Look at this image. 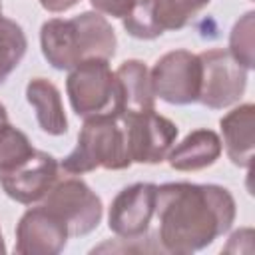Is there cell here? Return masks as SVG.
I'll use <instances>...</instances> for the list:
<instances>
[{
    "label": "cell",
    "instance_id": "1",
    "mask_svg": "<svg viewBox=\"0 0 255 255\" xmlns=\"http://www.w3.org/2000/svg\"><path fill=\"white\" fill-rule=\"evenodd\" d=\"M235 215V199L223 185L161 183L155 193L157 247L175 255L201 251L231 229Z\"/></svg>",
    "mask_w": 255,
    "mask_h": 255
},
{
    "label": "cell",
    "instance_id": "2",
    "mask_svg": "<svg viewBox=\"0 0 255 255\" xmlns=\"http://www.w3.org/2000/svg\"><path fill=\"white\" fill-rule=\"evenodd\" d=\"M40 48L56 70H72L86 60H110L118 38L100 12H82L74 18H52L40 28Z\"/></svg>",
    "mask_w": 255,
    "mask_h": 255
},
{
    "label": "cell",
    "instance_id": "3",
    "mask_svg": "<svg viewBox=\"0 0 255 255\" xmlns=\"http://www.w3.org/2000/svg\"><path fill=\"white\" fill-rule=\"evenodd\" d=\"M131 163L124 118L106 114L84 120L76 147L60 161V167L70 175H82L100 167L120 171Z\"/></svg>",
    "mask_w": 255,
    "mask_h": 255
},
{
    "label": "cell",
    "instance_id": "4",
    "mask_svg": "<svg viewBox=\"0 0 255 255\" xmlns=\"http://www.w3.org/2000/svg\"><path fill=\"white\" fill-rule=\"evenodd\" d=\"M70 106L80 118H94L118 112V82L110 60H86L70 70L66 78Z\"/></svg>",
    "mask_w": 255,
    "mask_h": 255
},
{
    "label": "cell",
    "instance_id": "5",
    "mask_svg": "<svg viewBox=\"0 0 255 255\" xmlns=\"http://www.w3.org/2000/svg\"><path fill=\"white\" fill-rule=\"evenodd\" d=\"M42 203L66 223L70 237L92 233L100 225L104 215L100 195L92 191V187L84 179L74 175H68L64 179L58 177Z\"/></svg>",
    "mask_w": 255,
    "mask_h": 255
},
{
    "label": "cell",
    "instance_id": "6",
    "mask_svg": "<svg viewBox=\"0 0 255 255\" xmlns=\"http://www.w3.org/2000/svg\"><path fill=\"white\" fill-rule=\"evenodd\" d=\"M149 80L155 98L173 106L195 104L201 88L199 56L189 50H171L153 64Z\"/></svg>",
    "mask_w": 255,
    "mask_h": 255
},
{
    "label": "cell",
    "instance_id": "7",
    "mask_svg": "<svg viewBox=\"0 0 255 255\" xmlns=\"http://www.w3.org/2000/svg\"><path fill=\"white\" fill-rule=\"evenodd\" d=\"M197 56L201 62L197 102L209 110H223L237 104L247 88V70L223 48H211Z\"/></svg>",
    "mask_w": 255,
    "mask_h": 255
},
{
    "label": "cell",
    "instance_id": "8",
    "mask_svg": "<svg viewBox=\"0 0 255 255\" xmlns=\"http://www.w3.org/2000/svg\"><path fill=\"white\" fill-rule=\"evenodd\" d=\"M211 0H135L124 28L137 40H155L167 30L185 28Z\"/></svg>",
    "mask_w": 255,
    "mask_h": 255
},
{
    "label": "cell",
    "instance_id": "9",
    "mask_svg": "<svg viewBox=\"0 0 255 255\" xmlns=\"http://www.w3.org/2000/svg\"><path fill=\"white\" fill-rule=\"evenodd\" d=\"M122 118L126 126L131 161L147 165L161 163L167 157L173 143L177 141V126L169 118L157 114L155 110L128 114Z\"/></svg>",
    "mask_w": 255,
    "mask_h": 255
},
{
    "label": "cell",
    "instance_id": "10",
    "mask_svg": "<svg viewBox=\"0 0 255 255\" xmlns=\"http://www.w3.org/2000/svg\"><path fill=\"white\" fill-rule=\"evenodd\" d=\"M155 193L157 185L147 181H137L118 191L108 211L110 231L122 241L143 239L155 215Z\"/></svg>",
    "mask_w": 255,
    "mask_h": 255
},
{
    "label": "cell",
    "instance_id": "11",
    "mask_svg": "<svg viewBox=\"0 0 255 255\" xmlns=\"http://www.w3.org/2000/svg\"><path fill=\"white\" fill-rule=\"evenodd\" d=\"M58 177V159L48 151L34 149V153L28 159L0 173V185L10 199L22 205H32L46 197V193L52 189Z\"/></svg>",
    "mask_w": 255,
    "mask_h": 255
},
{
    "label": "cell",
    "instance_id": "12",
    "mask_svg": "<svg viewBox=\"0 0 255 255\" xmlns=\"http://www.w3.org/2000/svg\"><path fill=\"white\" fill-rule=\"evenodd\" d=\"M70 231L66 223L44 203L22 213L16 225L18 255H58L68 243Z\"/></svg>",
    "mask_w": 255,
    "mask_h": 255
},
{
    "label": "cell",
    "instance_id": "13",
    "mask_svg": "<svg viewBox=\"0 0 255 255\" xmlns=\"http://www.w3.org/2000/svg\"><path fill=\"white\" fill-rule=\"evenodd\" d=\"M225 153L233 165L249 169L255 149V106L239 104L219 120Z\"/></svg>",
    "mask_w": 255,
    "mask_h": 255
},
{
    "label": "cell",
    "instance_id": "14",
    "mask_svg": "<svg viewBox=\"0 0 255 255\" xmlns=\"http://www.w3.org/2000/svg\"><path fill=\"white\" fill-rule=\"evenodd\" d=\"M118 112L120 116L155 110V94L151 90L149 70L141 60H126L116 70Z\"/></svg>",
    "mask_w": 255,
    "mask_h": 255
},
{
    "label": "cell",
    "instance_id": "15",
    "mask_svg": "<svg viewBox=\"0 0 255 255\" xmlns=\"http://www.w3.org/2000/svg\"><path fill=\"white\" fill-rule=\"evenodd\" d=\"M223 151V143L217 131L201 128L189 131L179 143L167 153V163L171 169L177 171H199L213 165Z\"/></svg>",
    "mask_w": 255,
    "mask_h": 255
},
{
    "label": "cell",
    "instance_id": "16",
    "mask_svg": "<svg viewBox=\"0 0 255 255\" xmlns=\"http://www.w3.org/2000/svg\"><path fill=\"white\" fill-rule=\"evenodd\" d=\"M26 100L36 112L38 126L50 135H64L68 131V118L64 112L60 90L46 78H32L26 86Z\"/></svg>",
    "mask_w": 255,
    "mask_h": 255
},
{
    "label": "cell",
    "instance_id": "17",
    "mask_svg": "<svg viewBox=\"0 0 255 255\" xmlns=\"http://www.w3.org/2000/svg\"><path fill=\"white\" fill-rule=\"evenodd\" d=\"M28 50V38L20 24L0 16V84L18 68Z\"/></svg>",
    "mask_w": 255,
    "mask_h": 255
},
{
    "label": "cell",
    "instance_id": "18",
    "mask_svg": "<svg viewBox=\"0 0 255 255\" xmlns=\"http://www.w3.org/2000/svg\"><path fill=\"white\" fill-rule=\"evenodd\" d=\"M255 12L249 10L245 12L231 28L229 34V54L245 68L253 70L255 68Z\"/></svg>",
    "mask_w": 255,
    "mask_h": 255
},
{
    "label": "cell",
    "instance_id": "19",
    "mask_svg": "<svg viewBox=\"0 0 255 255\" xmlns=\"http://www.w3.org/2000/svg\"><path fill=\"white\" fill-rule=\"evenodd\" d=\"M34 149L36 147L32 145L30 137L22 129L6 124L0 129V173L28 159L34 153Z\"/></svg>",
    "mask_w": 255,
    "mask_h": 255
},
{
    "label": "cell",
    "instance_id": "20",
    "mask_svg": "<svg viewBox=\"0 0 255 255\" xmlns=\"http://www.w3.org/2000/svg\"><path fill=\"white\" fill-rule=\"evenodd\" d=\"M96 12L112 16V18H124L133 8L135 0H90Z\"/></svg>",
    "mask_w": 255,
    "mask_h": 255
},
{
    "label": "cell",
    "instance_id": "21",
    "mask_svg": "<svg viewBox=\"0 0 255 255\" xmlns=\"http://www.w3.org/2000/svg\"><path fill=\"white\" fill-rule=\"evenodd\" d=\"M40 2V6L44 8V10H48V12H66V10H70L72 6H76L80 0H38Z\"/></svg>",
    "mask_w": 255,
    "mask_h": 255
},
{
    "label": "cell",
    "instance_id": "22",
    "mask_svg": "<svg viewBox=\"0 0 255 255\" xmlns=\"http://www.w3.org/2000/svg\"><path fill=\"white\" fill-rule=\"evenodd\" d=\"M8 124V112H6V106L0 102V129Z\"/></svg>",
    "mask_w": 255,
    "mask_h": 255
},
{
    "label": "cell",
    "instance_id": "23",
    "mask_svg": "<svg viewBox=\"0 0 255 255\" xmlns=\"http://www.w3.org/2000/svg\"><path fill=\"white\" fill-rule=\"evenodd\" d=\"M6 251V245H4V237H2V231H0V253Z\"/></svg>",
    "mask_w": 255,
    "mask_h": 255
},
{
    "label": "cell",
    "instance_id": "24",
    "mask_svg": "<svg viewBox=\"0 0 255 255\" xmlns=\"http://www.w3.org/2000/svg\"><path fill=\"white\" fill-rule=\"evenodd\" d=\"M0 16H2V0H0Z\"/></svg>",
    "mask_w": 255,
    "mask_h": 255
}]
</instances>
